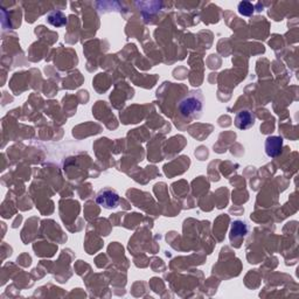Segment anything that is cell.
Instances as JSON below:
<instances>
[{"instance_id":"obj_7","label":"cell","mask_w":299,"mask_h":299,"mask_svg":"<svg viewBox=\"0 0 299 299\" xmlns=\"http://www.w3.org/2000/svg\"><path fill=\"white\" fill-rule=\"evenodd\" d=\"M238 12H240L242 16L249 17L254 13V6H252L251 3L242 2L240 3V5H238Z\"/></svg>"},{"instance_id":"obj_2","label":"cell","mask_w":299,"mask_h":299,"mask_svg":"<svg viewBox=\"0 0 299 299\" xmlns=\"http://www.w3.org/2000/svg\"><path fill=\"white\" fill-rule=\"evenodd\" d=\"M96 201L98 205L103 207V208H107V209L116 208L119 202V195L114 191V189L104 188L102 189V191H100V193L97 194Z\"/></svg>"},{"instance_id":"obj_1","label":"cell","mask_w":299,"mask_h":299,"mask_svg":"<svg viewBox=\"0 0 299 299\" xmlns=\"http://www.w3.org/2000/svg\"><path fill=\"white\" fill-rule=\"evenodd\" d=\"M203 109V97L200 90H194L187 94L179 103V111L186 118L199 117Z\"/></svg>"},{"instance_id":"obj_4","label":"cell","mask_w":299,"mask_h":299,"mask_svg":"<svg viewBox=\"0 0 299 299\" xmlns=\"http://www.w3.org/2000/svg\"><path fill=\"white\" fill-rule=\"evenodd\" d=\"M255 124V116L248 110H242L235 117V125L240 130L250 129Z\"/></svg>"},{"instance_id":"obj_6","label":"cell","mask_w":299,"mask_h":299,"mask_svg":"<svg viewBox=\"0 0 299 299\" xmlns=\"http://www.w3.org/2000/svg\"><path fill=\"white\" fill-rule=\"evenodd\" d=\"M47 21L54 27H62L67 25V18L61 11H53L47 16Z\"/></svg>"},{"instance_id":"obj_3","label":"cell","mask_w":299,"mask_h":299,"mask_svg":"<svg viewBox=\"0 0 299 299\" xmlns=\"http://www.w3.org/2000/svg\"><path fill=\"white\" fill-rule=\"evenodd\" d=\"M283 149V138L278 136H272L266 138L265 142V152L269 157L275 158L279 156Z\"/></svg>"},{"instance_id":"obj_5","label":"cell","mask_w":299,"mask_h":299,"mask_svg":"<svg viewBox=\"0 0 299 299\" xmlns=\"http://www.w3.org/2000/svg\"><path fill=\"white\" fill-rule=\"evenodd\" d=\"M248 233V226L243 221H235L231 224L230 229V240L233 242L234 240H241Z\"/></svg>"}]
</instances>
